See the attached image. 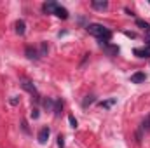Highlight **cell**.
Segmentation results:
<instances>
[{"label": "cell", "mask_w": 150, "mask_h": 148, "mask_svg": "<svg viewBox=\"0 0 150 148\" xmlns=\"http://www.w3.org/2000/svg\"><path fill=\"white\" fill-rule=\"evenodd\" d=\"M14 26H16V33H18V35H25V32H26V25H25L23 19H18Z\"/></svg>", "instance_id": "30bf717a"}, {"label": "cell", "mask_w": 150, "mask_h": 148, "mask_svg": "<svg viewBox=\"0 0 150 148\" xmlns=\"http://www.w3.org/2000/svg\"><path fill=\"white\" fill-rule=\"evenodd\" d=\"M49 52V45H47V42H42L40 44V47H38V54H40V58L42 56H45Z\"/></svg>", "instance_id": "4fadbf2b"}, {"label": "cell", "mask_w": 150, "mask_h": 148, "mask_svg": "<svg viewBox=\"0 0 150 148\" xmlns=\"http://www.w3.org/2000/svg\"><path fill=\"white\" fill-rule=\"evenodd\" d=\"M68 122H70V125H72V127H77V125H79V122H77V118H75L74 115H70V117H68Z\"/></svg>", "instance_id": "e0dca14e"}, {"label": "cell", "mask_w": 150, "mask_h": 148, "mask_svg": "<svg viewBox=\"0 0 150 148\" xmlns=\"http://www.w3.org/2000/svg\"><path fill=\"white\" fill-rule=\"evenodd\" d=\"M87 33H91L93 37H96L100 40V44H103V42H110V38H112V32L107 28V26H103V25H98V23H93V25H87Z\"/></svg>", "instance_id": "6da1fadb"}, {"label": "cell", "mask_w": 150, "mask_h": 148, "mask_svg": "<svg viewBox=\"0 0 150 148\" xmlns=\"http://www.w3.org/2000/svg\"><path fill=\"white\" fill-rule=\"evenodd\" d=\"M91 7L96 9V11H107L108 9V2L107 0H93L91 2Z\"/></svg>", "instance_id": "ba28073f"}, {"label": "cell", "mask_w": 150, "mask_h": 148, "mask_svg": "<svg viewBox=\"0 0 150 148\" xmlns=\"http://www.w3.org/2000/svg\"><path fill=\"white\" fill-rule=\"evenodd\" d=\"M38 115H40V113H38V108H33V110H32V118H38Z\"/></svg>", "instance_id": "44dd1931"}, {"label": "cell", "mask_w": 150, "mask_h": 148, "mask_svg": "<svg viewBox=\"0 0 150 148\" xmlns=\"http://www.w3.org/2000/svg\"><path fill=\"white\" fill-rule=\"evenodd\" d=\"M91 103H94V96H87V98L84 99V103H82V105H84V106H87V105H91Z\"/></svg>", "instance_id": "ac0fdd59"}, {"label": "cell", "mask_w": 150, "mask_h": 148, "mask_svg": "<svg viewBox=\"0 0 150 148\" xmlns=\"http://www.w3.org/2000/svg\"><path fill=\"white\" fill-rule=\"evenodd\" d=\"M145 78H147V75L143 72H136V73L131 75V82L133 84H142V82H145Z\"/></svg>", "instance_id": "9c48e42d"}, {"label": "cell", "mask_w": 150, "mask_h": 148, "mask_svg": "<svg viewBox=\"0 0 150 148\" xmlns=\"http://www.w3.org/2000/svg\"><path fill=\"white\" fill-rule=\"evenodd\" d=\"M103 49H105V52L108 54V56H117L119 54V47L117 45H110V42H103V44H100Z\"/></svg>", "instance_id": "5b68a950"}, {"label": "cell", "mask_w": 150, "mask_h": 148, "mask_svg": "<svg viewBox=\"0 0 150 148\" xmlns=\"http://www.w3.org/2000/svg\"><path fill=\"white\" fill-rule=\"evenodd\" d=\"M133 52H134V56H138V58H150V45H145V47H136Z\"/></svg>", "instance_id": "52a82bcc"}, {"label": "cell", "mask_w": 150, "mask_h": 148, "mask_svg": "<svg viewBox=\"0 0 150 148\" xmlns=\"http://www.w3.org/2000/svg\"><path fill=\"white\" fill-rule=\"evenodd\" d=\"M61 110H63V101H61V99H54V108H52L54 115L59 117V115H61Z\"/></svg>", "instance_id": "8fae6325"}, {"label": "cell", "mask_w": 150, "mask_h": 148, "mask_svg": "<svg viewBox=\"0 0 150 148\" xmlns=\"http://www.w3.org/2000/svg\"><path fill=\"white\" fill-rule=\"evenodd\" d=\"M21 127H23V131H25L26 134H30V129H28V125H26V122H25V120L21 122Z\"/></svg>", "instance_id": "ffe728a7"}, {"label": "cell", "mask_w": 150, "mask_h": 148, "mask_svg": "<svg viewBox=\"0 0 150 148\" xmlns=\"http://www.w3.org/2000/svg\"><path fill=\"white\" fill-rule=\"evenodd\" d=\"M58 147H59V148H65V138H63L61 134L58 136Z\"/></svg>", "instance_id": "d6986e66"}, {"label": "cell", "mask_w": 150, "mask_h": 148, "mask_svg": "<svg viewBox=\"0 0 150 148\" xmlns=\"http://www.w3.org/2000/svg\"><path fill=\"white\" fill-rule=\"evenodd\" d=\"M142 131L150 132V115H147V117H145V120L142 122Z\"/></svg>", "instance_id": "5bb4252c"}, {"label": "cell", "mask_w": 150, "mask_h": 148, "mask_svg": "<svg viewBox=\"0 0 150 148\" xmlns=\"http://www.w3.org/2000/svg\"><path fill=\"white\" fill-rule=\"evenodd\" d=\"M19 84H21V87H23L26 92H30V94L33 96L35 101H40V94H38L37 87L33 85V82H32L30 78H26V77H19Z\"/></svg>", "instance_id": "7a4b0ae2"}, {"label": "cell", "mask_w": 150, "mask_h": 148, "mask_svg": "<svg viewBox=\"0 0 150 148\" xmlns=\"http://www.w3.org/2000/svg\"><path fill=\"white\" fill-rule=\"evenodd\" d=\"M58 18H61V19H68V11L65 9V7H61V5H58V9H56V12H54Z\"/></svg>", "instance_id": "7c38bea8"}, {"label": "cell", "mask_w": 150, "mask_h": 148, "mask_svg": "<svg viewBox=\"0 0 150 148\" xmlns=\"http://www.w3.org/2000/svg\"><path fill=\"white\" fill-rule=\"evenodd\" d=\"M115 103H117V99H115V98H112V99H107V101H101L100 105H101L103 108H112V106L115 105Z\"/></svg>", "instance_id": "9a60e30c"}, {"label": "cell", "mask_w": 150, "mask_h": 148, "mask_svg": "<svg viewBox=\"0 0 150 148\" xmlns=\"http://www.w3.org/2000/svg\"><path fill=\"white\" fill-rule=\"evenodd\" d=\"M56 9H58L56 2H45V4H42V12L44 14H54Z\"/></svg>", "instance_id": "277c9868"}, {"label": "cell", "mask_w": 150, "mask_h": 148, "mask_svg": "<svg viewBox=\"0 0 150 148\" xmlns=\"http://www.w3.org/2000/svg\"><path fill=\"white\" fill-rule=\"evenodd\" d=\"M18 101H19V99H18V96H14V98L11 99V105H18Z\"/></svg>", "instance_id": "7402d4cb"}, {"label": "cell", "mask_w": 150, "mask_h": 148, "mask_svg": "<svg viewBox=\"0 0 150 148\" xmlns=\"http://www.w3.org/2000/svg\"><path fill=\"white\" fill-rule=\"evenodd\" d=\"M25 56H26L28 59H32V61H37V59H40L38 49H37V47H33V45H26V47H25Z\"/></svg>", "instance_id": "3957f363"}, {"label": "cell", "mask_w": 150, "mask_h": 148, "mask_svg": "<svg viewBox=\"0 0 150 148\" xmlns=\"http://www.w3.org/2000/svg\"><path fill=\"white\" fill-rule=\"evenodd\" d=\"M136 25L143 30V32H147V30H150V25L147 23V21H143V19H136Z\"/></svg>", "instance_id": "2e32d148"}, {"label": "cell", "mask_w": 150, "mask_h": 148, "mask_svg": "<svg viewBox=\"0 0 150 148\" xmlns=\"http://www.w3.org/2000/svg\"><path fill=\"white\" fill-rule=\"evenodd\" d=\"M49 134H51V131H49V127H42L40 131H38V143L40 145H45L47 143V140H49Z\"/></svg>", "instance_id": "8992f818"}]
</instances>
